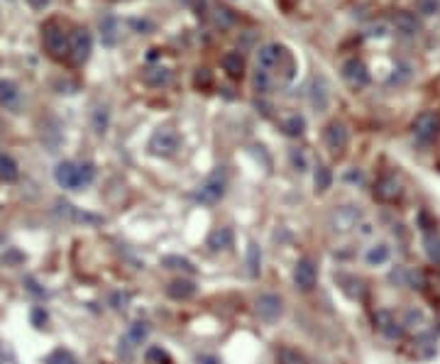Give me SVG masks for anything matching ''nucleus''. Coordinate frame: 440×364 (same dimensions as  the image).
I'll list each match as a JSON object with an SVG mask.
<instances>
[{
	"mask_svg": "<svg viewBox=\"0 0 440 364\" xmlns=\"http://www.w3.org/2000/svg\"><path fill=\"white\" fill-rule=\"evenodd\" d=\"M96 176V169L91 162H61L54 169V178L61 188L66 191H81V188L91 186Z\"/></svg>",
	"mask_w": 440,
	"mask_h": 364,
	"instance_id": "f257e3e1",
	"label": "nucleus"
},
{
	"mask_svg": "<svg viewBox=\"0 0 440 364\" xmlns=\"http://www.w3.org/2000/svg\"><path fill=\"white\" fill-rule=\"evenodd\" d=\"M42 44L44 52L49 54V59L64 61L69 59V32L61 25V20H47L42 25Z\"/></svg>",
	"mask_w": 440,
	"mask_h": 364,
	"instance_id": "f03ea898",
	"label": "nucleus"
},
{
	"mask_svg": "<svg viewBox=\"0 0 440 364\" xmlns=\"http://www.w3.org/2000/svg\"><path fill=\"white\" fill-rule=\"evenodd\" d=\"M91 52H93V37L86 27H76L69 32V61L74 66H81L89 61Z\"/></svg>",
	"mask_w": 440,
	"mask_h": 364,
	"instance_id": "7ed1b4c3",
	"label": "nucleus"
},
{
	"mask_svg": "<svg viewBox=\"0 0 440 364\" xmlns=\"http://www.w3.org/2000/svg\"><path fill=\"white\" fill-rule=\"evenodd\" d=\"M181 147V137L174 127H160L150 140V152L155 157H172Z\"/></svg>",
	"mask_w": 440,
	"mask_h": 364,
	"instance_id": "20e7f679",
	"label": "nucleus"
},
{
	"mask_svg": "<svg viewBox=\"0 0 440 364\" xmlns=\"http://www.w3.org/2000/svg\"><path fill=\"white\" fill-rule=\"evenodd\" d=\"M413 135L421 142H433L440 135V115L433 110H426L413 120Z\"/></svg>",
	"mask_w": 440,
	"mask_h": 364,
	"instance_id": "39448f33",
	"label": "nucleus"
},
{
	"mask_svg": "<svg viewBox=\"0 0 440 364\" xmlns=\"http://www.w3.org/2000/svg\"><path fill=\"white\" fill-rule=\"evenodd\" d=\"M342 79H345V84L350 86V89H365L367 84H370V71H367L365 61L357 59V56H352V59H347L345 64H342Z\"/></svg>",
	"mask_w": 440,
	"mask_h": 364,
	"instance_id": "423d86ee",
	"label": "nucleus"
},
{
	"mask_svg": "<svg viewBox=\"0 0 440 364\" xmlns=\"http://www.w3.org/2000/svg\"><path fill=\"white\" fill-rule=\"evenodd\" d=\"M362 220V210L357 206H342L337 210H332L330 215V228L335 230V233H350V230H355L357 225H360Z\"/></svg>",
	"mask_w": 440,
	"mask_h": 364,
	"instance_id": "0eeeda50",
	"label": "nucleus"
},
{
	"mask_svg": "<svg viewBox=\"0 0 440 364\" xmlns=\"http://www.w3.org/2000/svg\"><path fill=\"white\" fill-rule=\"evenodd\" d=\"M323 140H325V147H328L332 155H342V152L347 150V145H350V132H347V127L342 125V122L332 120L325 125Z\"/></svg>",
	"mask_w": 440,
	"mask_h": 364,
	"instance_id": "6e6552de",
	"label": "nucleus"
},
{
	"mask_svg": "<svg viewBox=\"0 0 440 364\" xmlns=\"http://www.w3.org/2000/svg\"><path fill=\"white\" fill-rule=\"evenodd\" d=\"M223 196H225V178L220 176V174H213L211 178H206L196 191V201L206 203V206L218 203Z\"/></svg>",
	"mask_w": 440,
	"mask_h": 364,
	"instance_id": "1a4fd4ad",
	"label": "nucleus"
},
{
	"mask_svg": "<svg viewBox=\"0 0 440 364\" xmlns=\"http://www.w3.org/2000/svg\"><path fill=\"white\" fill-rule=\"evenodd\" d=\"M401 196H403V186H401V181L394 176V174H387V176H382L380 181H377V186H375V198H377V201L396 203Z\"/></svg>",
	"mask_w": 440,
	"mask_h": 364,
	"instance_id": "9d476101",
	"label": "nucleus"
},
{
	"mask_svg": "<svg viewBox=\"0 0 440 364\" xmlns=\"http://www.w3.org/2000/svg\"><path fill=\"white\" fill-rule=\"evenodd\" d=\"M294 281L301 291H313L316 281H318V269H316L313 259H299L294 266Z\"/></svg>",
	"mask_w": 440,
	"mask_h": 364,
	"instance_id": "9b49d317",
	"label": "nucleus"
},
{
	"mask_svg": "<svg viewBox=\"0 0 440 364\" xmlns=\"http://www.w3.org/2000/svg\"><path fill=\"white\" fill-rule=\"evenodd\" d=\"M254 311H257V316L262 318V320L272 323L281 316V311H284V301L276 294H262L257 299V304H254Z\"/></svg>",
	"mask_w": 440,
	"mask_h": 364,
	"instance_id": "f8f14e48",
	"label": "nucleus"
},
{
	"mask_svg": "<svg viewBox=\"0 0 440 364\" xmlns=\"http://www.w3.org/2000/svg\"><path fill=\"white\" fill-rule=\"evenodd\" d=\"M392 25L399 34H406V37H413V34L421 32V22H418L416 15L408 13V10H396V13H392Z\"/></svg>",
	"mask_w": 440,
	"mask_h": 364,
	"instance_id": "ddd939ff",
	"label": "nucleus"
},
{
	"mask_svg": "<svg viewBox=\"0 0 440 364\" xmlns=\"http://www.w3.org/2000/svg\"><path fill=\"white\" fill-rule=\"evenodd\" d=\"M375 325H377V330H380L382 335L389 337V340H399V337L403 335V325L389 311L377 313V316H375Z\"/></svg>",
	"mask_w": 440,
	"mask_h": 364,
	"instance_id": "4468645a",
	"label": "nucleus"
},
{
	"mask_svg": "<svg viewBox=\"0 0 440 364\" xmlns=\"http://www.w3.org/2000/svg\"><path fill=\"white\" fill-rule=\"evenodd\" d=\"M279 56H281L279 44H262V47L257 49V69L272 74L276 69V64H279Z\"/></svg>",
	"mask_w": 440,
	"mask_h": 364,
	"instance_id": "2eb2a0df",
	"label": "nucleus"
},
{
	"mask_svg": "<svg viewBox=\"0 0 440 364\" xmlns=\"http://www.w3.org/2000/svg\"><path fill=\"white\" fill-rule=\"evenodd\" d=\"M142 79H145V84L152 86V89H162V86H167L169 81H172V71L162 64H150L142 71Z\"/></svg>",
	"mask_w": 440,
	"mask_h": 364,
	"instance_id": "dca6fc26",
	"label": "nucleus"
},
{
	"mask_svg": "<svg viewBox=\"0 0 440 364\" xmlns=\"http://www.w3.org/2000/svg\"><path fill=\"white\" fill-rule=\"evenodd\" d=\"M167 294L169 299L174 301H188L196 296V284L191 279H174L172 284L167 286Z\"/></svg>",
	"mask_w": 440,
	"mask_h": 364,
	"instance_id": "f3484780",
	"label": "nucleus"
},
{
	"mask_svg": "<svg viewBox=\"0 0 440 364\" xmlns=\"http://www.w3.org/2000/svg\"><path fill=\"white\" fill-rule=\"evenodd\" d=\"M98 27H101V42H103L105 47H115V44L120 42L122 32H120V22H117L115 18H110V15L108 18H103Z\"/></svg>",
	"mask_w": 440,
	"mask_h": 364,
	"instance_id": "a211bd4d",
	"label": "nucleus"
},
{
	"mask_svg": "<svg viewBox=\"0 0 440 364\" xmlns=\"http://www.w3.org/2000/svg\"><path fill=\"white\" fill-rule=\"evenodd\" d=\"M220 64H223V71L230 76V79H242V76H245V56L240 52L223 54Z\"/></svg>",
	"mask_w": 440,
	"mask_h": 364,
	"instance_id": "6ab92c4d",
	"label": "nucleus"
},
{
	"mask_svg": "<svg viewBox=\"0 0 440 364\" xmlns=\"http://www.w3.org/2000/svg\"><path fill=\"white\" fill-rule=\"evenodd\" d=\"M0 105L8 108V110L20 108V89L8 79H0Z\"/></svg>",
	"mask_w": 440,
	"mask_h": 364,
	"instance_id": "aec40b11",
	"label": "nucleus"
},
{
	"mask_svg": "<svg viewBox=\"0 0 440 364\" xmlns=\"http://www.w3.org/2000/svg\"><path fill=\"white\" fill-rule=\"evenodd\" d=\"M233 245V230L230 228H216L211 235H208V247L213 252H220V249H228Z\"/></svg>",
	"mask_w": 440,
	"mask_h": 364,
	"instance_id": "412c9836",
	"label": "nucleus"
},
{
	"mask_svg": "<svg viewBox=\"0 0 440 364\" xmlns=\"http://www.w3.org/2000/svg\"><path fill=\"white\" fill-rule=\"evenodd\" d=\"M389 257H392V249H389V245L387 242H377V245H372V247L367 249L365 261L370 266H382V264H387Z\"/></svg>",
	"mask_w": 440,
	"mask_h": 364,
	"instance_id": "4be33fe9",
	"label": "nucleus"
},
{
	"mask_svg": "<svg viewBox=\"0 0 440 364\" xmlns=\"http://www.w3.org/2000/svg\"><path fill=\"white\" fill-rule=\"evenodd\" d=\"M281 130H284V135H289V137H301L304 135V130H306L304 115H299V112L286 115L284 120H281Z\"/></svg>",
	"mask_w": 440,
	"mask_h": 364,
	"instance_id": "5701e85b",
	"label": "nucleus"
},
{
	"mask_svg": "<svg viewBox=\"0 0 440 364\" xmlns=\"http://www.w3.org/2000/svg\"><path fill=\"white\" fill-rule=\"evenodd\" d=\"M18 176H20L18 162L8 155H0V181L13 183V181H18Z\"/></svg>",
	"mask_w": 440,
	"mask_h": 364,
	"instance_id": "b1692460",
	"label": "nucleus"
},
{
	"mask_svg": "<svg viewBox=\"0 0 440 364\" xmlns=\"http://www.w3.org/2000/svg\"><path fill=\"white\" fill-rule=\"evenodd\" d=\"M413 355L421 357V360H426V357H433L436 355V342H433V337L428 335V332H423L421 337H416V342H413Z\"/></svg>",
	"mask_w": 440,
	"mask_h": 364,
	"instance_id": "393cba45",
	"label": "nucleus"
},
{
	"mask_svg": "<svg viewBox=\"0 0 440 364\" xmlns=\"http://www.w3.org/2000/svg\"><path fill=\"white\" fill-rule=\"evenodd\" d=\"M247 271L250 276H259V271H262V252H259L257 242L247 245Z\"/></svg>",
	"mask_w": 440,
	"mask_h": 364,
	"instance_id": "a878e982",
	"label": "nucleus"
},
{
	"mask_svg": "<svg viewBox=\"0 0 440 364\" xmlns=\"http://www.w3.org/2000/svg\"><path fill=\"white\" fill-rule=\"evenodd\" d=\"M211 13H213V25H216L220 32H225V30H230L235 25V15L230 13L228 8H220L218 5V8H213Z\"/></svg>",
	"mask_w": 440,
	"mask_h": 364,
	"instance_id": "bb28decb",
	"label": "nucleus"
},
{
	"mask_svg": "<svg viewBox=\"0 0 440 364\" xmlns=\"http://www.w3.org/2000/svg\"><path fill=\"white\" fill-rule=\"evenodd\" d=\"M423 245H426V257L431 259L433 264H440V235L438 233H426Z\"/></svg>",
	"mask_w": 440,
	"mask_h": 364,
	"instance_id": "cd10ccee",
	"label": "nucleus"
},
{
	"mask_svg": "<svg viewBox=\"0 0 440 364\" xmlns=\"http://www.w3.org/2000/svg\"><path fill=\"white\" fill-rule=\"evenodd\" d=\"M328 84H325L323 79L313 81V105L318 108V110H325V105H328Z\"/></svg>",
	"mask_w": 440,
	"mask_h": 364,
	"instance_id": "c85d7f7f",
	"label": "nucleus"
},
{
	"mask_svg": "<svg viewBox=\"0 0 440 364\" xmlns=\"http://www.w3.org/2000/svg\"><path fill=\"white\" fill-rule=\"evenodd\" d=\"M313 183H316V193H325L330 188V183H332V174H330V169L328 167H323V164H318V169H316V178H313Z\"/></svg>",
	"mask_w": 440,
	"mask_h": 364,
	"instance_id": "c756f323",
	"label": "nucleus"
},
{
	"mask_svg": "<svg viewBox=\"0 0 440 364\" xmlns=\"http://www.w3.org/2000/svg\"><path fill=\"white\" fill-rule=\"evenodd\" d=\"M59 208H61V213L69 215V218H74V220H79V223H101L98 215L81 213V210H76L74 206H71V203H59Z\"/></svg>",
	"mask_w": 440,
	"mask_h": 364,
	"instance_id": "7c9ffc66",
	"label": "nucleus"
},
{
	"mask_svg": "<svg viewBox=\"0 0 440 364\" xmlns=\"http://www.w3.org/2000/svg\"><path fill=\"white\" fill-rule=\"evenodd\" d=\"M162 264L167 266V269H179V271H188V274H193L196 271V266L191 264L186 257H176V254H167L164 259H162Z\"/></svg>",
	"mask_w": 440,
	"mask_h": 364,
	"instance_id": "2f4dec72",
	"label": "nucleus"
},
{
	"mask_svg": "<svg viewBox=\"0 0 440 364\" xmlns=\"http://www.w3.org/2000/svg\"><path fill=\"white\" fill-rule=\"evenodd\" d=\"M150 335V325L147 323H142V320H137V323H132V327H130V332H127V340L132 342V345H142V340Z\"/></svg>",
	"mask_w": 440,
	"mask_h": 364,
	"instance_id": "473e14b6",
	"label": "nucleus"
},
{
	"mask_svg": "<svg viewBox=\"0 0 440 364\" xmlns=\"http://www.w3.org/2000/svg\"><path fill=\"white\" fill-rule=\"evenodd\" d=\"M44 364H79V360H76L74 355H71L69 350H64V347H59V350L49 352L47 360H44Z\"/></svg>",
	"mask_w": 440,
	"mask_h": 364,
	"instance_id": "72a5a7b5",
	"label": "nucleus"
},
{
	"mask_svg": "<svg viewBox=\"0 0 440 364\" xmlns=\"http://www.w3.org/2000/svg\"><path fill=\"white\" fill-rule=\"evenodd\" d=\"M276 69L281 71V76H284L286 81L291 79V76H294V59H291V54H289V49H284L281 47V56H279V64H276Z\"/></svg>",
	"mask_w": 440,
	"mask_h": 364,
	"instance_id": "f704fd0d",
	"label": "nucleus"
},
{
	"mask_svg": "<svg viewBox=\"0 0 440 364\" xmlns=\"http://www.w3.org/2000/svg\"><path fill=\"white\" fill-rule=\"evenodd\" d=\"M252 84H254V91H257V93H267V91L272 89V74H269V71L257 69L254 71Z\"/></svg>",
	"mask_w": 440,
	"mask_h": 364,
	"instance_id": "c9c22d12",
	"label": "nucleus"
},
{
	"mask_svg": "<svg viewBox=\"0 0 440 364\" xmlns=\"http://www.w3.org/2000/svg\"><path fill=\"white\" fill-rule=\"evenodd\" d=\"M401 325H406V327H423L426 325V316H423L421 311H406V318H403V323Z\"/></svg>",
	"mask_w": 440,
	"mask_h": 364,
	"instance_id": "e433bc0d",
	"label": "nucleus"
},
{
	"mask_svg": "<svg viewBox=\"0 0 440 364\" xmlns=\"http://www.w3.org/2000/svg\"><path fill=\"white\" fill-rule=\"evenodd\" d=\"M211 84H213L211 71H208V69H196V74H193V86L203 91V89H211Z\"/></svg>",
	"mask_w": 440,
	"mask_h": 364,
	"instance_id": "4c0bfd02",
	"label": "nucleus"
},
{
	"mask_svg": "<svg viewBox=\"0 0 440 364\" xmlns=\"http://www.w3.org/2000/svg\"><path fill=\"white\" fill-rule=\"evenodd\" d=\"M93 125H96V132H98V135H103L105 125H108V108H96V112H93Z\"/></svg>",
	"mask_w": 440,
	"mask_h": 364,
	"instance_id": "58836bf2",
	"label": "nucleus"
},
{
	"mask_svg": "<svg viewBox=\"0 0 440 364\" xmlns=\"http://www.w3.org/2000/svg\"><path fill=\"white\" fill-rule=\"evenodd\" d=\"M291 164H294L296 171H306L309 169V157H306L304 150H291Z\"/></svg>",
	"mask_w": 440,
	"mask_h": 364,
	"instance_id": "ea45409f",
	"label": "nucleus"
},
{
	"mask_svg": "<svg viewBox=\"0 0 440 364\" xmlns=\"http://www.w3.org/2000/svg\"><path fill=\"white\" fill-rule=\"evenodd\" d=\"M418 8H421L423 15H433L440 8V3L438 0H418Z\"/></svg>",
	"mask_w": 440,
	"mask_h": 364,
	"instance_id": "a19ab883",
	"label": "nucleus"
},
{
	"mask_svg": "<svg viewBox=\"0 0 440 364\" xmlns=\"http://www.w3.org/2000/svg\"><path fill=\"white\" fill-rule=\"evenodd\" d=\"M27 3H30V8L32 10H44L49 5V0H27Z\"/></svg>",
	"mask_w": 440,
	"mask_h": 364,
	"instance_id": "79ce46f5",
	"label": "nucleus"
},
{
	"mask_svg": "<svg viewBox=\"0 0 440 364\" xmlns=\"http://www.w3.org/2000/svg\"><path fill=\"white\" fill-rule=\"evenodd\" d=\"M132 27H137V30H150L152 25L147 22V20H142V22H140V20H132Z\"/></svg>",
	"mask_w": 440,
	"mask_h": 364,
	"instance_id": "37998d69",
	"label": "nucleus"
},
{
	"mask_svg": "<svg viewBox=\"0 0 440 364\" xmlns=\"http://www.w3.org/2000/svg\"><path fill=\"white\" fill-rule=\"evenodd\" d=\"M198 364H218V362L213 360V357H201V360H198Z\"/></svg>",
	"mask_w": 440,
	"mask_h": 364,
	"instance_id": "c03bdc74",
	"label": "nucleus"
},
{
	"mask_svg": "<svg viewBox=\"0 0 440 364\" xmlns=\"http://www.w3.org/2000/svg\"><path fill=\"white\" fill-rule=\"evenodd\" d=\"M181 3H193V0H181Z\"/></svg>",
	"mask_w": 440,
	"mask_h": 364,
	"instance_id": "a18cd8bd",
	"label": "nucleus"
},
{
	"mask_svg": "<svg viewBox=\"0 0 440 364\" xmlns=\"http://www.w3.org/2000/svg\"><path fill=\"white\" fill-rule=\"evenodd\" d=\"M438 330H440V318H438Z\"/></svg>",
	"mask_w": 440,
	"mask_h": 364,
	"instance_id": "49530a36",
	"label": "nucleus"
}]
</instances>
